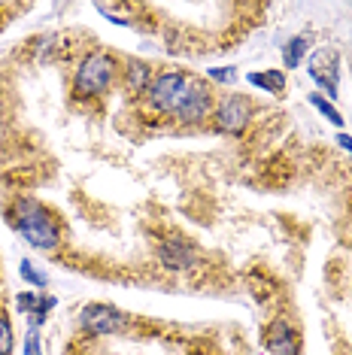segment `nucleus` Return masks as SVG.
Listing matches in <instances>:
<instances>
[{
  "label": "nucleus",
  "mask_w": 352,
  "mask_h": 355,
  "mask_svg": "<svg viewBox=\"0 0 352 355\" xmlns=\"http://www.w3.org/2000/svg\"><path fill=\"white\" fill-rule=\"evenodd\" d=\"M337 143H340L343 152H349V155H352V137L349 134H337Z\"/></svg>",
  "instance_id": "nucleus-19"
},
{
  "label": "nucleus",
  "mask_w": 352,
  "mask_h": 355,
  "mask_svg": "<svg viewBox=\"0 0 352 355\" xmlns=\"http://www.w3.org/2000/svg\"><path fill=\"white\" fill-rule=\"evenodd\" d=\"M310 103H313V107H316L319 112H322V116H325L331 125H337V128L343 125V116H340L337 107H334V103L328 101V98H322V94H310Z\"/></svg>",
  "instance_id": "nucleus-14"
},
{
  "label": "nucleus",
  "mask_w": 352,
  "mask_h": 355,
  "mask_svg": "<svg viewBox=\"0 0 352 355\" xmlns=\"http://www.w3.org/2000/svg\"><path fill=\"white\" fill-rule=\"evenodd\" d=\"M307 73L325 92L328 101L337 98V92H340V58H337L334 49H316L313 55H310Z\"/></svg>",
  "instance_id": "nucleus-5"
},
{
  "label": "nucleus",
  "mask_w": 352,
  "mask_h": 355,
  "mask_svg": "<svg viewBox=\"0 0 352 355\" xmlns=\"http://www.w3.org/2000/svg\"><path fill=\"white\" fill-rule=\"evenodd\" d=\"M10 222H12L15 234H19L30 249L52 252V249L61 243V231H58V222H55L52 209L43 207L34 198H19L15 200L12 209H10Z\"/></svg>",
  "instance_id": "nucleus-2"
},
{
  "label": "nucleus",
  "mask_w": 352,
  "mask_h": 355,
  "mask_svg": "<svg viewBox=\"0 0 352 355\" xmlns=\"http://www.w3.org/2000/svg\"><path fill=\"white\" fill-rule=\"evenodd\" d=\"M264 349L270 355H298L301 352V337L285 319H274L264 331Z\"/></svg>",
  "instance_id": "nucleus-7"
},
{
  "label": "nucleus",
  "mask_w": 352,
  "mask_h": 355,
  "mask_svg": "<svg viewBox=\"0 0 352 355\" xmlns=\"http://www.w3.org/2000/svg\"><path fill=\"white\" fill-rule=\"evenodd\" d=\"M252 119V103L246 94H228L225 101L215 107V128L222 134H231V137H240L246 131Z\"/></svg>",
  "instance_id": "nucleus-6"
},
{
  "label": "nucleus",
  "mask_w": 352,
  "mask_h": 355,
  "mask_svg": "<svg viewBox=\"0 0 352 355\" xmlns=\"http://www.w3.org/2000/svg\"><path fill=\"white\" fill-rule=\"evenodd\" d=\"M158 258H161V264L167 270H188L197 261V249L182 237H167L161 249H158Z\"/></svg>",
  "instance_id": "nucleus-8"
},
{
  "label": "nucleus",
  "mask_w": 352,
  "mask_h": 355,
  "mask_svg": "<svg viewBox=\"0 0 352 355\" xmlns=\"http://www.w3.org/2000/svg\"><path fill=\"white\" fill-rule=\"evenodd\" d=\"M12 343H15L12 322H10L6 313H0V355H12Z\"/></svg>",
  "instance_id": "nucleus-15"
},
{
  "label": "nucleus",
  "mask_w": 352,
  "mask_h": 355,
  "mask_svg": "<svg viewBox=\"0 0 352 355\" xmlns=\"http://www.w3.org/2000/svg\"><path fill=\"white\" fill-rule=\"evenodd\" d=\"M206 73H210V79H215V83L231 85V83L237 79V67H210Z\"/></svg>",
  "instance_id": "nucleus-17"
},
{
  "label": "nucleus",
  "mask_w": 352,
  "mask_h": 355,
  "mask_svg": "<svg viewBox=\"0 0 352 355\" xmlns=\"http://www.w3.org/2000/svg\"><path fill=\"white\" fill-rule=\"evenodd\" d=\"M21 355H43V343H39V334H37V331H28L25 349H21Z\"/></svg>",
  "instance_id": "nucleus-18"
},
{
  "label": "nucleus",
  "mask_w": 352,
  "mask_h": 355,
  "mask_svg": "<svg viewBox=\"0 0 352 355\" xmlns=\"http://www.w3.org/2000/svg\"><path fill=\"white\" fill-rule=\"evenodd\" d=\"M94 10H98L100 15H107L109 21H113V25H131V10H127V6H116V3H98L94 6Z\"/></svg>",
  "instance_id": "nucleus-12"
},
{
  "label": "nucleus",
  "mask_w": 352,
  "mask_h": 355,
  "mask_svg": "<svg viewBox=\"0 0 352 355\" xmlns=\"http://www.w3.org/2000/svg\"><path fill=\"white\" fill-rule=\"evenodd\" d=\"M246 83L261 88V92H267V94H283L285 92V73L283 70H258V73L246 76Z\"/></svg>",
  "instance_id": "nucleus-9"
},
{
  "label": "nucleus",
  "mask_w": 352,
  "mask_h": 355,
  "mask_svg": "<svg viewBox=\"0 0 352 355\" xmlns=\"http://www.w3.org/2000/svg\"><path fill=\"white\" fill-rule=\"evenodd\" d=\"M37 304H39V295L37 292H21L19 297H15V306H19L21 313H28V316L37 310Z\"/></svg>",
  "instance_id": "nucleus-16"
},
{
  "label": "nucleus",
  "mask_w": 352,
  "mask_h": 355,
  "mask_svg": "<svg viewBox=\"0 0 352 355\" xmlns=\"http://www.w3.org/2000/svg\"><path fill=\"white\" fill-rule=\"evenodd\" d=\"M152 79H155V73H152L149 64H131V67H127V88H131L134 94H146Z\"/></svg>",
  "instance_id": "nucleus-10"
},
{
  "label": "nucleus",
  "mask_w": 352,
  "mask_h": 355,
  "mask_svg": "<svg viewBox=\"0 0 352 355\" xmlns=\"http://www.w3.org/2000/svg\"><path fill=\"white\" fill-rule=\"evenodd\" d=\"M79 328L91 337H109L127 328V313L113 304H88L79 313Z\"/></svg>",
  "instance_id": "nucleus-4"
},
{
  "label": "nucleus",
  "mask_w": 352,
  "mask_h": 355,
  "mask_svg": "<svg viewBox=\"0 0 352 355\" xmlns=\"http://www.w3.org/2000/svg\"><path fill=\"white\" fill-rule=\"evenodd\" d=\"M143 98H146V103L155 112L170 116L182 125H201L213 112L210 88L195 83L182 70H161V73H155Z\"/></svg>",
  "instance_id": "nucleus-1"
},
{
  "label": "nucleus",
  "mask_w": 352,
  "mask_h": 355,
  "mask_svg": "<svg viewBox=\"0 0 352 355\" xmlns=\"http://www.w3.org/2000/svg\"><path fill=\"white\" fill-rule=\"evenodd\" d=\"M19 273H21V279L30 282L34 288H46V286H49V277H46L43 270H37V264H30V258H25V261L19 264Z\"/></svg>",
  "instance_id": "nucleus-13"
},
{
  "label": "nucleus",
  "mask_w": 352,
  "mask_h": 355,
  "mask_svg": "<svg viewBox=\"0 0 352 355\" xmlns=\"http://www.w3.org/2000/svg\"><path fill=\"white\" fill-rule=\"evenodd\" d=\"M307 46H310V40L303 37V34L301 37H292L289 43L283 46V64H285V67H289V70L298 67V64L303 61V55H307Z\"/></svg>",
  "instance_id": "nucleus-11"
},
{
  "label": "nucleus",
  "mask_w": 352,
  "mask_h": 355,
  "mask_svg": "<svg viewBox=\"0 0 352 355\" xmlns=\"http://www.w3.org/2000/svg\"><path fill=\"white\" fill-rule=\"evenodd\" d=\"M116 73H118V64L113 55L88 52L73 73V94L76 98H100V94L109 92Z\"/></svg>",
  "instance_id": "nucleus-3"
}]
</instances>
